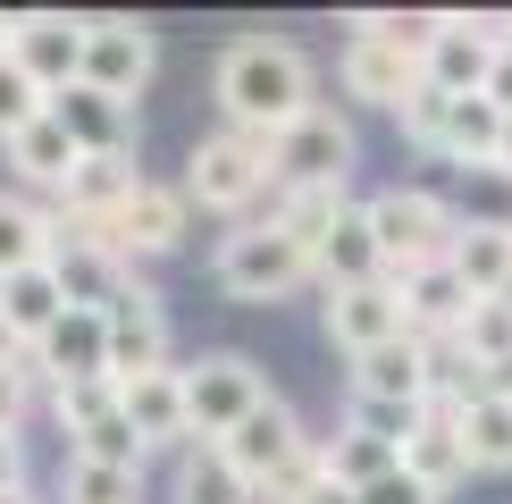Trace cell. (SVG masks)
<instances>
[{"label":"cell","instance_id":"43","mask_svg":"<svg viewBox=\"0 0 512 504\" xmlns=\"http://www.w3.org/2000/svg\"><path fill=\"white\" fill-rule=\"evenodd\" d=\"M303 504H361V496L345 488V479H328V471H319V479H311V488H303Z\"/></svg>","mask_w":512,"mask_h":504},{"label":"cell","instance_id":"9","mask_svg":"<svg viewBox=\"0 0 512 504\" xmlns=\"http://www.w3.org/2000/svg\"><path fill=\"white\" fill-rule=\"evenodd\" d=\"M152 59L160 42L143 17H84V84L110 101H135L143 84H152Z\"/></svg>","mask_w":512,"mask_h":504},{"label":"cell","instance_id":"30","mask_svg":"<svg viewBox=\"0 0 512 504\" xmlns=\"http://www.w3.org/2000/svg\"><path fill=\"white\" fill-rule=\"evenodd\" d=\"M345 210H353L345 185H303V194H269V227H277V236H294V244L319 261V244L336 236V219H345Z\"/></svg>","mask_w":512,"mask_h":504},{"label":"cell","instance_id":"2","mask_svg":"<svg viewBox=\"0 0 512 504\" xmlns=\"http://www.w3.org/2000/svg\"><path fill=\"white\" fill-rule=\"evenodd\" d=\"M361 219H370V236H378L387 278H412V269L454 261V236H462V210L445 194H429V185H387V194L361 202Z\"/></svg>","mask_w":512,"mask_h":504},{"label":"cell","instance_id":"29","mask_svg":"<svg viewBox=\"0 0 512 504\" xmlns=\"http://www.w3.org/2000/svg\"><path fill=\"white\" fill-rule=\"evenodd\" d=\"M0 152H9V168H17L26 185H42V194H59V185L76 177V160H84L76 143H68V126H59L51 110H42V118H34L17 143H0Z\"/></svg>","mask_w":512,"mask_h":504},{"label":"cell","instance_id":"35","mask_svg":"<svg viewBox=\"0 0 512 504\" xmlns=\"http://www.w3.org/2000/svg\"><path fill=\"white\" fill-rule=\"evenodd\" d=\"M118 412V378H76V387H51V420L59 429H93V420H110Z\"/></svg>","mask_w":512,"mask_h":504},{"label":"cell","instance_id":"33","mask_svg":"<svg viewBox=\"0 0 512 504\" xmlns=\"http://www.w3.org/2000/svg\"><path fill=\"white\" fill-rule=\"evenodd\" d=\"M68 462H101V471H135V479H143L152 446L135 437V420H126V412H110V420H93V429L68 437Z\"/></svg>","mask_w":512,"mask_h":504},{"label":"cell","instance_id":"21","mask_svg":"<svg viewBox=\"0 0 512 504\" xmlns=\"http://www.w3.org/2000/svg\"><path fill=\"white\" fill-rule=\"evenodd\" d=\"M403 471H412L429 496H454L462 479H471V446H462V420H454V404H445V395L420 412L412 446H403Z\"/></svg>","mask_w":512,"mask_h":504},{"label":"cell","instance_id":"24","mask_svg":"<svg viewBox=\"0 0 512 504\" xmlns=\"http://www.w3.org/2000/svg\"><path fill=\"white\" fill-rule=\"evenodd\" d=\"M454 278L479 294H504L512 286V219H462V236H454Z\"/></svg>","mask_w":512,"mask_h":504},{"label":"cell","instance_id":"28","mask_svg":"<svg viewBox=\"0 0 512 504\" xmlns=\"http://www.w3.org/2000/svg\"><path fill=\"white\" fill-rule=\"evenodd\" d=\"M59 244V210H42L26 194H0V278H17V269H42Z\"/></svg>","mask_w":512,"mask_h":504},{"label":"cell","instance_id":"36","mask_svg":"<svg viewBox=\"0 0 512 504\" xmlns=\"http://www.w3.org/2000/svg\"><path fill=\"white\" fill-rule=\"evenodd\" d=\"M135 471H101V462H68L59 471V504H135Z\"/></svg>","mask_w":512,"mask_h":504},{"label":"cell","instance_id":"44","mask_svg":"<svg viewBox=\"0 0 512 504\" xmlns=\"http://www.w3.org/2000/svg\"><path fill=\"white\" fill-rule=\"evenodd\" d=\"M487 101H496V110H504V118H512V51H504V59H496V76H487Z\"/></svg>","mask_w":512,"mask_h":504},{"label":"cell","instance_id":"13","mask_svg":"<svg viewBox=\"0 0 512 504\" xmlns=\"http://www.w3.org/2000/svg\"><path fill=\"white\" fill-rule=\"evenodd\" d=\"M110 378L126 387V378H152V370H168V311H160V286H126L110 311Z\"/></svg>","mask_w":512,"mask_h":504},{"label":"cell","instance_id":"31","mask_svg":"<svg viewBox=\"0 0 512 504\" xmlns=\"http://www.w3.org/2000/svg\"><path fill=\"white\" fill-rule=\"evenodd\" d=\"M319 454H328V479H345L353 496L403 471V446H387V437H361V429H336V437H319Z\"/></svg>","mask_w":512,"mask_h":504},{"label":"cell","instance_id":"19","mask_svg":"<svg viewBox=\"0 0 512 504\" xmlns=\"http://www.w3.org/2000/svg\"><path fill=\"white\" fill-rule=\"evenodd\" d=\"M395 286H403V328H412L420 345H454L462 320H471V303H479V294L454 278V261L412 269V278H395Z\"/></svg>","mask_w":512,"mask_h":504},{"label":"cell","instance_id":"27","mask_svg":"<svg viewBox=\"0 0 512 504\" xmlns=\"http://www.w3.org/2000/svg\"><path fill=\"white\" fill-rule=\"evenodd\" d=\"M319 286L328 294H345V286H370V278H387V261H378V236H370V219H361V202L336 219V236L319 244Z\"/></svg>","mask_w":512,"mask_h":504},{"label":"cell","instance_id":"4","mask_svg":"<svg viewBox=\"0 0 512 504\" xmlns=\"http://www.w3.org/2000/svg\"><path fill=\"white\" fill-rule=\"evenodd\" d=\"M261 194H269V143H261V135H244V126H219V135H202V143H194V160H185V202L244 219Z\"/></svg>","mask_w":512,"mask_h":504},{"label":"cell","instance_id":"12","mask_svg":"<svg viewBox=\"0 0 512 504\" xmlns=\"http://www.w3.org/2000/svg\"><path fill=\"white\" fill-rule=\"evenodd\" d=\"M51 278L68 294V311H110L126 286H135V261H118L101 236H84V227L59 219V244H51Z\"/></svg>","mask_w":512,"mask_h":504},{"label":"cell","instance_id":"1","mask_svg":"<svg viewBox=\"0 0 512 504\" xmlns=\"http://www.w3.org/2000/svg\"><path fill=\"white\" fill-rule=\"evenodd\" d=\"M219 110L227 126H244V135H286L294 118H311L319 110V76H311V59L294 51V42H277V34H244V42H227V59H219Z\"/></svg>","mask_w":512,"mask_h":504},{"label":"cell","instance_id":"37","mask_svg":"<svg viewBox=\"0 0 512 504\" xmlns=\"http://www.w3.org/2000/svg\"><path fill=\"white\" fill-rule=\"evenodd\" d=\"M42 110H51V93H42V84L17 68V59H0V143H17Z\"/></svg>","mask_w":512,"mask_h":504},{"label":"cell","instance_id":"40","mask_svg":"<svg viewBox=\"0 0 512 504\" xmlns=\"http://www.w3.org/2000/svg\"><path fill=\"white\" fill-rule=\"evenodd\" d=\"M361 504H445V496H429L412 471H395V479H378V488H361Z\"/></svg>","mask_w":512,"mask_h":504},{"label":"cell","instance_id":"23","mask_svg":"<svg viewBox=\"0 0 512 504\" xmlns=\"http://www.w3.org/2000/svg\"><path fill=\"white\" fill-rule=\"evenodd\" d=\"M0 320L17 328V345H42L59 320H68V294H59V278H51V261L42 269H17V278H0Z\"/></svg>","mask_w":512,"mask_h":504},{"label":"cell","instance_id":"11","mask_svg":"<svg viewBox=\"0 0 512 504\" xmlns=\"http://www.w3.org/2000/svg\"><path fill=\"white\" fill-rule=\"evenodd\" d=\"M353 395H361V404H395V412H429L437 404V345L395 336V345L361 353V362H353Z\"/></svg>","mask_w":512,"mask_h":504},{"label":"cell","instance_id":"3","mask_svg":"<svg viewBox=\"0 0 512 504\" xmlns=\"http://www.w3.org/2000/svg\"><path fill=\"white\" fill-rule=\"evenodd\" d=\"M210 278H219V294H236V303H286L294 286H311V252L294 236H277L269 219H244L236 236L219 244V261H210Z\"/></svg>","mask_w":512,"mask_h":504},{"label":"cell","instance_id":"32","mask_svg":"<svg viewBox=\"0 0 512 504\" xmlns=\"http://www.w3.org/2000/svg\"><path fill=\"white\" fill-rule=\"evenodd\" d=\"M462 446H471V471H512V395H471L454 404Z\"/></svg>","mask_w":512,"mask_h":504},{"label":"cell","instance_id":"16","mask_svg":"<svg viewBox=\"0 0 512 504\" xmlns=\"http://www.w3.org/2000/svg\"><path fill=\"white\" fill-rule=\"evenodd\" d=\"M345 93L353 101H370V110H403V101L429 84V51H403V42H370V34H353L345 42Z\"/></svg>","mask_w":512,"mask_h":504},{"label":"cell","instance_id":"34","mask_svg":"<svg viewBox=\"0 0 512 504\" xmlns=\"http://www.w3.org/2000/svg\"><path fill=\"white\" fill-rule=\"evenodd\" d=\"M454 353L462 362H479V370H496V362H512V303H471V320H462V336H454Z\"/></svg>","mask_w":512,"mask_h":504},{"label":"cell","instance_id":"20","mask_svg":"<svg viewBox=\"0 0 512 504\" xmlns=\"http://www.w3.org/2000/svg\"><path fill=\"white\" fill-rule=\"evenodd\" d=\"M118 412L126 420H135V437H143V446H194V412H185V370H152V378H126V387H118Z\"/></svg>","mask_w":512,"mask_h":504},{"label":"cell","instance_id":"15","mask_svg":"<svg viewBox=\"0 0 512 504\" xmlns=\"http://www.w3.org/2000/svg\"><path fill=\"white\" fill-rule=\"evenodd\" d=\"M395 336H412V328H403V286H395V278H370V286L328 294V345L345 353V362L395 345Z\"/></svg>","mask_w":512,"mask_h":504},{"label":"cell","instance_id":"39","mask_svg":"<svg viewBox=\"0 0 512 504\" xmlns=\"http://www.w3.org/2000/svg\"><path fill=\"white\" fill-rule=\"evenodd\" d=\"M345 429H361V437H387V446H412L420 412H395V404H361V395H353V420H345Z\"/></svg>","mask_w":512,"mask_h":504},{"label":"cell","instance_id":"41","mask_svg":"<svg viewBox=\"0 0 512 504\" xmlns=\"http://www.w3.org/2000/svg\"><path fill=\"white\" fill-rule=\"evenodd\" d=\"M17 420H26V362L0 370V437H17Z\"/></svg>","mask_w":512,"mask_h":504},{"label":"cell","instance_id":"42","mask_svg":"<svg viewBox=\"0 0 512 504\" xmlns=\"http://www.w3.org/2000/svg\"><path fill=\"white\" fill-rule=\"evenodd\" d=\"M9 488H26V446L0 437V496H9Z\"/></svg>","mask_w":512,"mask_h":504},{"label":"cell","instance_id":"7","mask_svg":"<svg viewBox=\"0 0 512 504\" xmlns=\"http://www.w3.org/2000/svg\"><path fill=\"white\" fill-rule=\"evenodd\" d=\"M512 51V17H437V42H429V84L437 93H487V76H496V59Z\"/></svg>","mask_w":512,"mask_h":504},{"label":"cell","instance_id":"50","mask_svg":"<svg viewBox=\"0 0 512 504\" xmlns=\"http://www.w3.org/2000/svg\"><path fill=\"white\" fill-rule=\"evenodd\" d=\"M496 303H512V286H504V294H496Z\"/></svg>","mask_w":512,"mask_h":504},{"label":"cell","instance_id":"18","mask_svg":"<svg viewBox=\"0 0 512 504\" xmlns=\"http://www.w3.org/2000/svg\"><path fill=\"white\" fill-rule=\"evenodd\" d=\"M26 378H42V387L110 378V320H101V311H68V320H59V328L26 353Z\"/></svg>","mask_w":512,"mask_h":504},{"label":"cell","instance_id":"38","mask_svg":"<svg viewBox=\"0 0 512 504\" xmlns=\"http://www.w3.org/2000/svg\"><path fill=\"white\" fill-rule=\"evenodd\" d=\"M445 101H454V93H437V84H420V93L412 101H403V143H420V152H437V143H445Z\"/></svg>","mask_w":512,"mask_h":504},{"label":"cell","instance_id":"26","mask_svg":"<svg viewBox=\"0 0 512 504\" xmlns=\"http://www.w3.org/2000/svg\"><path fill=\"white\" fill-rule=\"evenodd\" d=\"M504 152V110L487 93H462V101H445V143H437V160H462V168H496Z\"/></svg>","mask_w":512,"mask_h":504},{"label":"cell","instance_id":"22","mask_svg":"<svg viewBox=\"0 0 512 504\" xmlns=\"http://www.w3.org/2000/svg\"><path fill=\"white\" fill-rule=\"evenodd\" d=\"M135 160H76V177L59 185V219L68 227H101V219H118L126 202H135Z\"/></svg>","mask_w":512,"mask_h":504},{"label":"cell","instance_id":"47","mask_svg":"<svg viewBox=\"0 0 512 504\" xmlns=\"http://www.w3.org/2000/svg\"><path fill=\"white\" fill-rule=\"evenodd\" d=\"M496 177H512V118H504V152H496Z\"/></svg>","mask_w":512,"mask_h":504},{"label":"cell","instance_id":"5","mask_svg":"<svg viewBox=\"0 0 512 504\" xmlns=\"http://www.w3.org/2000/svg\"><path fill=\"white\" fill-rule=\"evenodd\" d=\"M353 118H336L319 101L311 118H294L286 135H269V194H303V185H353Z\"/></svg>","mask_w":512,"mask_h":504},{"label":"cell","instance_id":"10","mask_svg":"<svg viewBox=\"0 0 512 504\" xmlns=\"http://www.w3.org/2000/svg\"><path fill=\"white\" fill-rule=\"evenodd\" d=\"M311 446H319V437H303L294 404H277V395H269V404L252 412V420H244L236 437H227L219 454H227V462H236V471L252 479V496H269V488H277V479H286V471H294V462H303Z\"/></svg>","mask_w":512,"mask_h":504},{"label":"cell","instance_id":"25","mask_svg":"<svg viewBox=\"0 0 512 504\" xmlns=\"http://www.w3.org/2000/svg\"><path fill=\"white\" fill-rule=\"evenodd\" d=\"M168 504H261V496L219 446H185L177 471H168Z\"/></svg>","mask_w":512,"mask_h":504},{"label":"cell","instance_id":"45","mask_svg":"<svg viewBox=\"0 0 512 504\" xmlns=\"http://www.w3.org/2000/svg\"><path fill=\"white\" fill-rule=\"evenodd\" d=\"M17 362H26V345H17V328L0 320V370H17Z\"/></svg>","mask_w":512,"mask_h":504},{"label":"cell","instance_id":"14","mask_svg":"<svg viewBox=\"0 0 512 504\" xmlns=\"http://www.w3.org/2000/svg\"><path fill=\"white\" fill-rule=\"evenodd\" d=\"M9 59L42 84V93H68V84H84V17L26 9V17H17V34H9Z\"/></svg>","mask_w":512,"mask_h":504},{"label":"cell","instance_id":"17","mask_svg":"<svg viewBox=\"0 0 512 504\" xmlns=\"http://www.w3.org/2000/svg\"><path fill=\"white\" fill-rule=\"evenodd\" d=\"M51 118L68 126V143L84 160H135V101H110L93 84H68L51 93Z\"/></svg>","mask_w":512,"mask_h":504},{"label":"cell","instance_id":"8","mask_svg":"<svg viewBox=\"0 0 512 504\" xmlns=\"http://www.w3.org/2000/svg\"><path fill=\"white\" fill-rule=\"evenodd\" d=\"M185 219H194L185 185H152V177H143V185H135V202H126L118 219L84 227V236H101V244L118 252V261H168V252L185 244Z\"/></svg>","mask_w":512,"mask_h":504},{"label":"cell","instance_id":"6","mask_svg":"<svg viewBox=\"0 0 512 504\" xmlns=\"http://www.w3.org/2000/svg\"><path fill=\"white\" fill-rule=\"evenodd\" d=\"M269 404V378L252 353H202L185 370V412H194V446H227L252 412Z\"/></svg>","mask_w":512,"mask_h":504},{"label":"cell","instance_id":"48","mask_svg":"<svg viewBox=\"0 0 512 504\" xmlns=\"http://www.w3.org/2000/svg\"><path fill=\"white\" fill-rule=\"evenodd\" d=\"M0 504H42V496H34V488H9V496H0Z\"/></svg>","mask_w":512,"mask_h":504},{"label":"cell","instance_id":"46","mask_svg":"<svg viewBox=\"0 0 512 504\" xmlns=\"http://www.w3.org/2000/svg\"><path fill=\"white\" fill-rule=\"evenodd\" d=\"M487 395H512V362H496V370H487Z\"/></svg>","mask_w":512,"mask_h":504},{"label":"cell","instance_id":"49","mask_svg":"<svg viewBox=\"0 0 512 504\" xmlns=\"http://www.w3.org/2000/svg\"><path fill=\"white\" fill-rule=\"evenodd\" d=\"M9 34H17V17H0V59H9Z\"/></svg>","mask_w":512,"mask_h":504}]
</instances>
